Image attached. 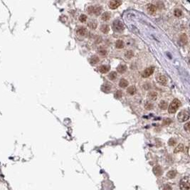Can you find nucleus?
I'll return each instance as SVG.
<instances>
[{"label":"nucleus","mask_w":190,"mask_h":190,"mask_svg":"<svg viewBox=\"0 0 190 190\" xmlns=\"http://www.w3.org/2000/svg\"><path fill=\"white\" fill-rule=\"evenodd\" d=\"M180 105H181V103H180V101L178 99H177V98L174 99L172 101V103H170L169 106V108H168L169 112L171 113V114H173V113L176 112L177 109L179 108V107L180 106Z\"/></svg>","instance_id":"f257e3e1"},{"label":"nucleus","mask_w":190,"mask_h":190,"mask_svg":"<svg viewBox=\"0 0 190 190\" xmlns=\"http://www.w3.org/2000/svg\"><path fill=\"white\" fill-rule=\"evenodd\" d=\"M179 187L181 190H190V177H184L179 183Z\"/></svg>","instance_id":"f03ea898"},{"label":"nucleus","mask_w":190,"mask_h":190,"mask_svg":"<svg viewBox=\"0 0 190 190\" xmlns=\"http://www.w3.org/2000/svg\"><path fill=\"white\" fill-rule=\"evenodd\" d=\"M189 118H190L189 113L187 111H185V110H182V111L179 112V114H178V115H177L178 121L180 122V123L185 122V121L188 120Z\"/></svg>","instance_id":"7ed1b4c3"},{"label":"nucleus","mask_w":190,"mask_h":190,"mask_svg":"<svg viewBox=\"0 0 190 190\" xmlns=\"http://www.w3.org/2000/svg\"><path fill=\"white\" fill-rule=\"evenodd\" d=\"M112 28L116 31H122L124 30V25L121 22L116 20V21H114L112 24Z\"/></svg>","instance_id":"20e7f679"},{"label":"nucleus","mask_w":190,"mask_h":190,"mask_svg":"<svg viewBox=\"0 0 190 190\" xmlns=\"http://www.w3.org/2000/svg\"><path fill=\"white\" fill-rule=\"evenodd\" d=\"M154 73V68L153 67H149L146 68L142 73V76L143 78H148L150 77L152 73Z\"/></svg>","instance_id":"39448f33"},{"label":"nucleus","mask_w":190,"mask_h":190,"mask_svg":"<svg viewBox=\"0 0 190 190\" xmlns=\"http://www.w3.org/2000/svg\"><path fill=\"white\" fill-rule=\"evenodd\" d=\"M122 4V1H111L109 3V7L111 9H115L119 7Z\"/></svg>","instance_id":"423d86ee"},{"label":"nucleus","mask_w":190,"mask_h":190,"mask_svg":"<svg viewBox=\"0 0 190 190\" xmlns=\"http://www.w3.org/2000/svg\"><path fill=\"white\" fill-rule=\"evenodd\" d=\"M157 82L160 84V85H165L167 83V78L165 76H163V75H161L160 76L157 77Z\"/></svg>","instance_id":"0eeeda50"},{"label":"nucleus","mask_w":190,"mask_h":190,"mask_svg":"<svg viewBox=\"0 0 190 190\" xmlns=\"http://www.w3.org/2000/svg\"><path fill=\"white\" fill-rule=\"evenodd\" d=\"M147 10L148 11V12L151 14H153L156 12L157 11V8L156 6L154 5V4H150L147 5Z\"/></svg>","instance_id":"6e6552de"},{"label":"nucleus","mask_w":190,"mask_h":190,"mask_svg":"<svg viewBox=\"0 0 190 190\" xmlns=\"http://www.w3.org/2000/svg\"><path fill=\"white\" fill-rule=\"evenodd\" d=\"M147 98L150 101H155L157 98V94L156 92H154V91L150 92L147 94Z\"/></svg>","instance_id":"1a4fd4ad"},{"label":"nucleus","mask_w":190,"mask_h":190,"mask_svg":"<svg viewBox=\"0 0 190 190\" xmlns=\"http://www.w3.org/2000/svg\"><path fill=\"white\" fill-rule=\"evenodd\" d=\"M110 66H106V65H103V66H101L99 68H98V70L101 73H106L107 72H108L109 70H110Z\"/></svg>","instance_id":"9d476101"},{"label":"nucleus","mask_w":190,"mask_h":190,"mask_svg":"<svg viewBox=\"0 0 190 190\" xmlns=\"http://www.w3.org/2000/svg\"><path fill=\"white\" fill-rule=\"evenodd\" d=\"M153 172L155 175L157 176H160L162 174V169L160 166H156L153 168Z\"/></svg>","instance_id":"9b49d317"},{"label":"nucleus","mask_w":190,"mask_h":190,"mask_svg":"<svg viewBox=\"0 0 190 190\" xmlns=\"http://www.w3.org/2000/svg\"><path fill=\"white\" fill-rule=\"evenodd\" d=\"M127 70V66L125 65H119L117 67V71L118 73H123L124 72H125V71Z\"/></svg>","instance_id":"f8f14e48"},{"label":"nucleus","mask_w":190,"mask_h":190,"mask_svg":"<svg viewBox=\"0 0 190 190\" xmlns=\"http://www.w3.org/2000/svg\"><path fill=\"white\" fill-rule=\"evenodd\" d=\"M129 85V83H128V81H127V80H125V79H121L120 81V82H119V85L121 87V88H126V87H128V85Z\"/></svg>","instance_id":"ddd939ff"},{"label":"nucleus","mask_w":190,"mask_h":190,"mask_svg":"<svg viewBox=\"0 0 190 190\" xmlns=\"http://www.w3.org/2000/svg\"><path fill=\"white\" fill-rule=\"evenodd\" d=\"M77 32L81 36H85L86 34V33H87V29L85 27H80L78 28Z\"/></svg>","instance_id":"4468645a"},{"label":"nucleus","mask_w":190,"mask_h":190,"mask_svg":"<svg viewBox=\"0 0 190 190\" xmlns=\"http://www.w3.org/2000/svg\"><path fill=\"white\" fill-rule=\"evenodd\" d=\"M127 92L130 95H134L136 93V88L135 86H130L127 89Z\"/></svg>","instance_id":"2eb2a0df"},{"label":"nucleus","mask_w":190,"mask_h":190,"mask_svg":"<svg viewBox=\"0 0 190 190\" xmlns=\"http://www.w3.org/2000/svg\"><path fill=\"white\" fill-rule=\"evenodd\" d=\"M115 47L117 49H123L124 47V42L122 40H117L115 43Z\"/></svg>","instance_id":"dca6fc26"},{"label":"nucleus","mask_w":190,"mask_h":190,"mask_svg":"<svg viewBox=\"0 0 190 190\" xmlns=\"http://www.w3.org/2000/svg\"><path fill=\"white\" fill-rule=\"evenodd\" d=\"M101 18H102V19L103 21H108V20L110 19V14L109 12L106 11V12H105V13L103 14Z\"/></svg>","instance_id":"f3484780"},{"label":"nucleus","mask_w":190,"mask_h":190,"mask_svg":"<svg viewBox=\"0 0 190 190\" xmlns=\"http://www.w3.org/2000/svg\"><path fill=\"white\" fill-rule=\"evenodd\" d=\"M184 145H183L182 144H179V145L175 148V150H174V152H175V153H177V152H182V151L184 150Z\"/></svg>","instance_id":"a211bd4d"},{"label":"nucleus","mask_w":190,"mask_h":190,"mask_svg":"<svg viewBox=\"0 0 190 190\" xmlns=\"http://www.w3.org/2000/svg\"><path fill=\"white\" fill-rule=\"evenodd\" d=\"M101 31H102L103 33H104V34H107V33L109 31V30H110V28H109V27L107 25V24H103V25L101 26Z\"/></svg>","instance_id":"6ab92c4d"},{"label":"nucleus","mask_w":190,"mask_h":190,"mask_svg":"<svg viewBox=\"0 0 190 190\" xmlns=\"http://www.w3.org/2000/svg\"><path fill=\"white\" fill-rule=\"evenodd\" d=\"M159 107H160V108L161 109V110H166V109L167 108V102L164 101H162L160 103V104H159Z\"/></svg>","instance_id":"aec40b11"},{"label":"nucleus","mask_w":190,"mask_h":190,"mask_svg":"<svg viewBox=\"0 0 190 190\" xmlns=\"http://www.w3.org/2000/svg\"><path fill=\"white\" fill-rule=\"evenodd\" d=\"M177 173L174 170H172V171H169L167 174V177H168L169 179H172L174 178L175 176H176Z\"/></svg>","instance_id":"412c9836"},{"label":"nucleus","mask_w":190,"mask_h":190,"mask_svg":"<svg viewBox=\"0 0 190 190\" xmlns=\"http://www.w3.org/2000/svg\"><path fill=\"white\" fill-rule=\"evenodd\" d=\"M133 56H134V54H133V51H130H130H127L126 53L125 54V56L128 59H130L132 57H133Z\"/></svg>","instance_id":"4be33fe9"},{"label":"nucleus","mask_w":190,"mask_h":190,"mask_svg":"<svg viewBox=\"0 0 190 190\" xmlns=\"http://www.w3.org/2000/svg\"><path fill=\"white\" fill-rule=\"evenodd\" d=\"M108 78H110V80L114 81L117 78V73H116V72H115V71L111 72L108 75Z\"/></svg>","instance_id":"5701e85b"},{"label":"nucleus","mask_w":190,"mask_h":190,"mask_svg":"<svg viewBox=\"0 0 190 190\" xmlns=\"http://www.w3.org/2000/svg\"><path fill=\"white\" fill-rule=\"evenodd\" d=\"M98 61H99V58H98V57H97L96 56H92L91 58H90V63H93V64H95V63H97Z\"/></svg>","instance_id":"b1692460"},{"label":"nucleus","mask_w":190,"mask_h":190,"mask_svg":"<svg viewBox=\"0 0 190 190\" xmlns=\"http://www.w3.org/2000/svg\"><path fill=\"white\" fill-rule=\"evenodd\" d=\"M88 27L91 29H95L97 27V23L95 22H90L88 23Z\"/></svg>","instance_id":"393cba45"},{"label":"nucleus","mask_w":190,"mask_h":190,"mask_svg":"<svg viewBox=\"0 0 190 190\" xmlns=\"http://www.w3.org/2000/svg\"><path fill=\"white\" fill-rule=\"evenodd\" d=\"M174 14L175 17H180L182 16V11H181L180 9H176L174 10Z\"/></svg>","instance_id":"a878e982"},{"label":"nucleus","mask_w":190,"mask_h":190,"mask_svg":"<svg viewBox=\"0 0 190 190\" xmlns=\"http://www.w3.org/2000/svg\"><path fill=\"white\" fill-rule=\"evenodd\" d=\"M180 39H181V41H182L184 44H187V36H186L185 34H183L181 35V36H180Z\"/></svg>","instance_id":"bb28decb"},{"label":"nucleus","mask_w":190,"mask_h":190,"mask_svg":"<svg viewBox=\"0 0 190 190\" xmlns=\"http://www.w3.org/2000/svg\"><path fill=\"white\" fill-rule=\"evenodd\" d=\"M122 95H123V93H122V92H121L120 90H117V91H116V93H115V95H114L115 98H117V99H119V98H120L122 97Z\"/></svg>","instance_id":"cd10ccee"},{"label":"nucleus","mask_w":190,"mask_h":190,"mask_svg":"<svg viewBox=\"0 0 190 190\" xmlns=\"http://www.w3.org/2000/svg\"><path fill=\"white\" fill-rule=\"evenodd\" d=\"M98 53L100 55H101V56H105L107 54V51L105 49H103V48H101L100 49H98Z\"/></svg>","instance_id":"c85d7f7f"},{"label":"nucleus","mask_w":190,"mask_h":190,"mask_svg":"<svg viewBox=\"0 0 190 190\" xmlns=\"http://www.w3.org/2000/svg\"><path fill=\"white\" fill-rule=\"evenodd\" d=\"M110 86H109V85H103V86H102V90L103 91V92H108L109 90H110Z\"/></svg>","instance_id":"c756f323"},{"label":"nucleus","mask_w":190,"mask_h":190,"mask_svg":"<svg viewBox=\"0 0 190 190\" xmlns=\"http://www.w3.org/2000/svg\"><path fill=\"white\" fill-rule=\"evenodd\" d=\"M88 11L89 14H95V6H90L88 8Z\"/></svg>","instance_id":"7c9ffc66"},{"label":"nucleus","mask_w":190,"mask_h":190,"mask_svg":"<svg viewBox=\"0 0 190 190\" xmlns=\"http://www.w3.org/2000/svg\"><path fill=\"white\" fill-rule=\"evenodd\" d=\"M79 20H80L81 22H85L87 20V16L85 15V14H81L79 17Z\"/></svg>","instance_id":"2f4dec72"},{"label":"nucleus","mask_w":190,"mask_h":190,"mask_svg":"<svg viewBox=\"0 0 190 190\" xmlns=\"http://www.w3.org/2000/svg\"><path fill=\"white\" fill-rule=\"evenodd\" d=\"M145 108L147 109V110H151L153 108V105L150 103H147L145 106Z\"/></svg>","instance_id":"473e14b6"},{"label":"nucleus","mask_w":190,"mask_h":190,"mask_svg":"<svg viewBox=\"0 0 190 190\" xmlns=\"http://www.w3.org/2000/svg\"><path fill=\"white\" fill-rule=\"evenodd\" d=\"M175 143H176V140H175L174 139H173V138H171V139L169 140V145L170 146L174 145Z\"/></svg>","instance_id":"72a5a7b5"},{"label":"nucleus","mask_w":190,"mask_h":190,"mask_svg":"<svg viewBox=\"0 0 190 190\" xmlns=\"http://www.w3.org/2000/svg\"><path fill=\"white\" fill-rule=\"evenodd\" d=\"M171 123V120L169 119H164V122H163V124L165 125H168Z\"/></svg>","instance_id":"f704fd0d"},{"label":"nucleus","mask_w":190,"mask_h":190,"mask_svg":"<svg viewBox=\"0 0 190 190\" xmlns=\"http://www.w3.org/2000/svg\"><path fill=\"white\" fill-rule=\"evenodd\" d=\"M184 130H185L187 132H189V131H190V123H187L184 125Z\"/></svg>","instance_id":"c9c22d12"},{"label":"nucleus","mask_w":190,"mask_h":190,"mask_svg":"<svg viewBox=\"0 0 190 190\" xmlns=\"http://www.w3.org/2000/svg\"><path fill=\"white\" fill-rule=\"evenodd\" d=\"M164 190H172V188H171V187H170L169 185L167 184V185H165V186H164Z\"/></svg>","instance_id":"e433bc0d"}]
</instances>
